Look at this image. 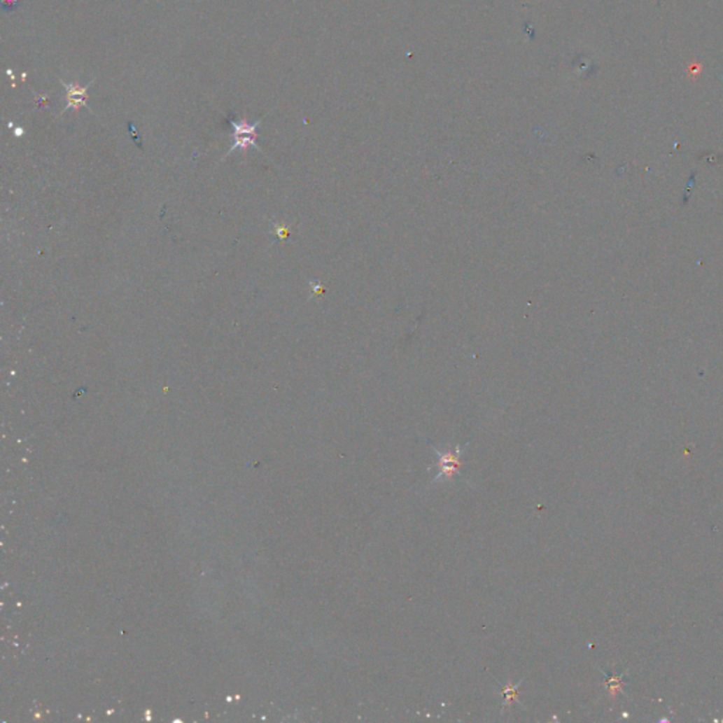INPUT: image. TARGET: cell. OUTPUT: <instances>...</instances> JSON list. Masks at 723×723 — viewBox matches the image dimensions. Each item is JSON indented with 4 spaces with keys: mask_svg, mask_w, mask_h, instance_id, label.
<instances>
[{
    "mask_svg": "<svg viewBox=\"0 0 723 723\" xmlns=\"http://www.w3.org/2000/svg\"><path fill=\"white\" fill-rule=\"evenodd\" d=\"M468 447H469L468 442L465 445H456L454 449H445V451H440L435 447H433L435 455L438 456L440 472L431 480L430 485H433V484H435V482H440V480H452V477L456 476V473L459 475V468L462 465L461 458L463 456Z\"/></svg>",
    "mask_w": 723,
    "mask_h": 723,
    "instance_id": "cell-1",
    "label": "cell"
},
{
    "mask_svg": "<svg viewBox=\"0 0 723 723\" xmlns=\"http://www.w3.org/2000/svg\"><path fill=\"white\" fill-rule=\"evenodd\" d=\"M92 84V83H91ZM91 84L85 85V87H79L76 84H66L62 81V85L65 87L66 90V99L68 98H81V99H85L87 97V91L90 90Z\"/></svg>",
    "mask_w": 723,
    "mask_h": 723,
    "instance_id": "cell-4",
    "label": "cell"
},
{
    "mask_svg": "<svg viewBox=\"0 0 723 723\" xmlns=\"http://www.w3.org/2000/svg\"><path fill=\"white\" fill-rule=\"evenodd\" d=\"M521 681L513 684V682H509L507 685L502 687V695L505 696V703L503 706L507 708L510 706L513 702H517V688L520 687Z\"/></svg>",
    "mask_w": 723,
    "mask_h": 723,
    "instance_id": "cell-3",
    "label": "cell"
},
{
    "mask_svg": "<svg viewBox=\"0 0 723 723\" xmlns=\"http://www.w3.org/2000/svg\"><path fill=\"white\" fill-rule=\"evenodd\" d=\"M290 232V227L286 226V225H276L274 229H273V233L277 234L280 239H284Z\"/></svg>",
    "mask_w": 723,
    "mask_h": 723,
    "instance_id": "cell-5",
    "label": "cell"
},
{
    "mask_svg": "<svg viewBox=\"0 0 723 723\" xmlns=\"http://www.w3.org/2000/svg\"><path fill=\"white\" fill-rule=\"evenodd\" d=\"M230 123L233 126L234 141H233V146L230 147V150L227 151V154H230L232 151H234L237 148L246 151L249 147H256L258 150H260V147L256 143V137H258L256 129L260 125V120H258L255 123H249L246 120L230 122Z\"/></svg>",
    "mask_w": 723,
    "mask_h": 723,
    "instance_id": "cell-2",
    "label": "cell"
},
{
    "mask_svg": "<svg viewBox=\"0 0 723 723\" xmlns=\"http://www.w3.org/2000/svg\"><path fill=\"white\" fill-rule=\"evenodd\" d=\"M309 286L312 288V295H319V294L324 293V287L319 281H311Z\"/></svg>",
    "mask_w": 723,
    "mask_h": 723,
    "instance_id": "cell-6",
    "label": "cell"
}]
</instances>
